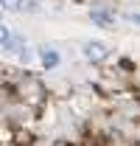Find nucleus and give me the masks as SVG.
<instances>
[{
  "label": "nucleus",
  "mask_w": 140,
  "mask_h": 146,
  "mask_svg": "<svg viewBox=\"0 0 140 146\" xmlns=\"http://www.w3.org/2000/svg\"><path fill=\"white\" fill-rule=\"evenodd\" d=\"M42 59H45V65H56V62H59V56H56V54H45Z\"/></svg>",
  "instance_id": "f03ea898"
},
{
  "label": "nucleus",
  "mask_w": 140,
  "mask_h": 146,
  "mask_svg": "<svg viewBox=\"0 0 140 146\" xmlns=\"http://www.w3.org/2000/svg\"><path fill=\"white\" fill-rule=\"evenodd\" d=\"M9 39V34H6V25H0V42H6Z\"/></svg>",
  "instance_id": "20e7f679"
},
{
  "label": "nucleus",
  "mask_w": 140,
  "mask_h": 146,
  "mask_svg": "<svg viewBox=\"0 0 140 146\" xmlns=\"http://www.w3.org/2000/svg\"><path fill=\"white\" fill-rule=\"evenodd\" d=\"M84 56H87L90 62H101L106 56V45H101V42H90L87 48H84Z\"/></svg>",
  "instance_id": "f257e3e1"
},
{
  "label": "nucleus",
  "mask_w": 140,
  "mask_h": 146,
  "mask_svg": "<svg viewBox=\"0 0 140 146\" xmlns=\"http://www.w3.org/2000/svg\"><path fill=\"white\" fill-rule=\"evenodd\" d=\"M3 3H9L6 9H20V0H3Z\"/></svg>",
  "instance_id": "7ed1b4c3"
}]
</instances>
